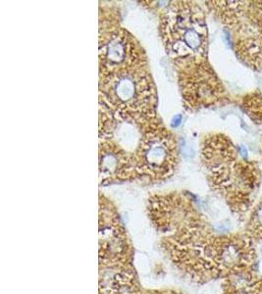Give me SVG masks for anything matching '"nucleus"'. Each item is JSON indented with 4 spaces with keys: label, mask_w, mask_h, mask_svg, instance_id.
Wrapping results in <instances>:
<instances>
[{
    "label": "nucleus",
    "mask_w": 262,
    "mask_h": 294,
    "mask_svg": "<svg viewBox=\"0 0 262 294\" xmlns=\"http://www.w3.org/2000/svg\"><path fill=\"white\" fill-rule=\"evenodd\" d=\"M160 35L165 49L179 70L203 62L206 26L201 9L187 1H174L160 14Z\"/></svg>",
    "instance_id": "nucleus-1"
},
{
    "label": "nucleus",
    "mask_w": 262,
    "mask_h": 294,
    "mask_svg": "<svg viewBox=\"0 0 262 294\" xmlns=\"http://www.w3.org/2000/svg\"><path fill=\"white\" fill-rule=\"evenodd\" d=\"M157 104L155 87L146 67L121 70L99 77V105L133 117H152Z\"/></svg>",
    "instance_id": "nucleus-2"
},
{
    "label": "nucleus",
    "mask_w": 262,
    "mask_h": 294,
    "mask_svg": "<svg viewBox=\"0 0 262 294\" xmlns=\"http://www.w3.org/2000/svg\"><path fill=\"white\" fill-rule=\"evenodd\" d=\"M178 150L174 135L155 117L148 124L134 157L137 179L160 181L177 167Z\"/></svg>",
    "instance_id": "nucleus-3"
},
{
    "label": "nucleus",
    "mask_w": 262,
    "mask_h": 294,
    "mask_svg": "<svg viewBox=\"0 0 262 294\" xmlns=\"http://www.w3.org/2000/svg\"><path fill=\"white\" fill-rule=\"evenodd\" d=\"M146 67L140 44L122 27L102 28L99 36V77L121 70Z\"/></svg>",
    "instance_id": "nucleus-4"
},
{
    "label": "nucleus",
    "mask_w": 262,
    "mask_h": 294,
    "mask_svg": "<svg viewBox=\"0 0 262 294\" xmlns=\"http://www.w3.org/2000/svg\"><path fill=\"white\" fill-rule=\"evenodd\" d=\"M179 83L187 108L208 105L217 99L220 91L219 84L214 74L204 62L181 69Z\"/></svg>",
    "instance_id": "nucleus-5"
}]
</instances>
